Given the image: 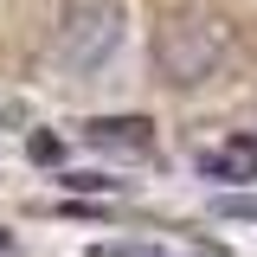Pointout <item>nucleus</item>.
I'll return each mask as SVG.
<instances>
[{
	"label": "nucleus",
	"mask_w": 257,
	"mask_h": 257,
	"mask_svg": "<svg viewBox=\"0 0 257 257\" xmlns=\"http://www.w3.org/2000/svg\"><path fill=\"white\" fill-rule=\"evenodd\" d=\"M199 167L212 180H257V142H225V148H206Z\"/></svg>",
	"instance_id": "obj_4"
},
{
	"label": "nucleus",
	"mask_w": 257,
	"mask_h": 257,
	"mask_svg": "<svg viewBox=\"0 0 257 257\" xmlns=\"http://www.w3.org/2000/svg\"><path fill=\"white\" fill-rule=\"evenodd\" d=\"M84 148L148 155V148H155V122H148V116H90V122H84Z\"/></svg>",
	"instance_id": "obj_3"
},
{
	"label": "nucleus",
	"mask_w": 257,
	"mask_h": 257,
	"mask_svg": "<svg viewBox=\"0 0 257 257\" xmlns=\"http://www.w3.org/2000/svg\"><path fill=\"white\" fill-rule=\"evenodd\" d=\"M0 251H7V238H0Z\"/></svg>",
	"instance_id": "obj_8"
},
{
	"label": "nucleus",
	"mask_w": 257,
	"mask_h": 257,
	"mask_svg": "<svg viewBox=\"0 0 257 257\" xmlns=\"http://www.w3.org/2000/svg\"><path fill=\"white\" fill-rule=\"evenodd\" d=\"M26 148H32V155H39V161H58V135H32Z\"/></svg>",
	"instance_id": "obj_7"
},
{
	"label": "nucleus",
	"mask_w": 257,
	"mask_h": 257,
	"mask_svg": "<svg viewBox=\"0 0 257 257\" xmlns=\"http://www.w3.org/2000/svg\"><path fill=\"white\" fill-rule=\"evenodd\" d=\"M122 39H128L122 0H71L58 20V39H52V64L64 77H96L122 52Z\"/></svg>",
	"instance_id": "obj_2"
},
{
	"label": "nucleus",
	"mask_w": 257,
	"mask_h": 257,
	"mask_svg": "<svg viewBox=\"0 0 257 257\" xmlns=\"http://www.w3.org/2000/svg\"><path fill=\"white\" fill-rule=\"evenodd\" d=\"M90 257H212V251H161V244H96Z\"/></svg>",
	"instance_id": "obj_5"
},
{
	"label": "nucleus",
	"mask_w": 257,
	"mask_h": 257,
	"mask_svg": "<svg viewBox=\"0 0 257 257\" xmlns=\"http://www.w3.org/2000/svg\"><path fill=\"white\" fill-rule=\"evenodd\" d=\"M231 58V20L212 7H174L155 26V77L174 90H199Z\"/></svg>",
	"instance_id": "obj_1"
},
{
	"label": "nucleus",
	"mask_w": 257,
	"mask_h": 257,
	"mask_svg": "<svg viewBox=\"0 0 257 257\" xmlns=\"http://www.w3.org/2000/svg\"><path fill=\"white\" fill-rule=\"evenodd\" d=\"M212 212H219V219H244V225H257V199H251V193H219V199H212Z\"/></svg>",
	"instance_id": "obj_6"
}]
</instances>
